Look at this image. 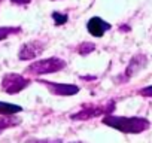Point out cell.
Segmentation results:
<instances>
[{"mask_svg":"<svg viewBox=\"0 0 152 143\" xmlns=\"http://www.w3.org/2000/svg\"><path fill=\"white\" fill-rule=\"evenodd\" d=\"M103 124L110 128H115L121 133H125V134H140L151 127V122L146 118H139V116L127 118V116L106 115L103 119Z\"/></svg>","mask_w":152,"mask_h":143,"instance_id":"1","label":"cell"},{"mask_svg":"<svg viewBox=\"0 0 152 143\" xmlns=\"http://www.w3.org/2000/svg\"><path fill=\"white\" fill-rule=\"evenodd\" d=\"M66 67V61L57 57H51L46 60H37L34 63H31L27 67V73L40 76V75H49V73H55V72H60Z\"/></svg>","mask_w":152,"mask_h":143,"instance_id":"2","label":"cell"},{"mask_svg":"<svg viewBox=\"0 0 152 143\" xmlns=\"http://www.w3.org/2000/svg\"><path fill=\"white\" fill-rule=\"evenodd\" d=\"M115 109V103L113 101H104V103H99V104H85L82 106V109L79 112L73 113L70 118L73 121H87L96 116H102V115H109L110 112H113Z\"/></svg>","mask_w":152,"mask_h":143,"instance_id":"3","label":"cell"},{"mask_svg":"<svg viewBox=\"0 0 152 143\" xmlns=\"http://www.w3.org/2000/svg\"><path fill=\"white\" fill-rule=\"evenodd\" d=\"M30 85V79L18 73H8L2 79V90L8 94H18Z\"/></svg>","mask_w":152,"mask_h":143,"instance_id":"4","label":"cell"},{"mask_svg":"<svg viewBox=\"0 0 152 143\" xmlns=\"http://www.w3.org/2000/svg\"><path fill=\"white\" fill-rule=\"evenodd\" d=\"M39 84L45 85L54 96H61V97H69L79 93V87L76 85H69V84H57V82H49V81H40Z\"/></svg>","mask_w":152,"mask_h":143,"instance_id":"5","label":"cell"},{"mask_svg":"<svg viewBox=\"0 0 152 143\" xmlns=\"http://www.w3.org/2000/svg\"><path fill=\"white\" fill-rule=\"evenodd\" d=\"M45 46L40 40H31V42H27L21 46L20 52H18V58L21 61H26V60H33L36 57H39L42 52H43Z\"/></svg>","mask_w":152,"mask_h":143,"instance_id":"6","label":"cell"},{"mask_svg":"<svg viewBox=\"0 0 152 143\" xmlns=\"http://www.w3.org/2000/svg\"><path fill=\"white\" fill-rule=\"evenodd\" d=\"M109 28H110V24L106 23L104 20L99 18V17H93V18L88 21V24H87L88 33H90L91 36H94V37H102Z\"/></svg>","mask_w":152,"mask_h":143,"instance_id":"7","label":"cell"},{"mask_svg":"<svg viewBox=\"0 0 152 143\" xmlns=\"http://www.w3.org/2000/svg\"><path fill=\"white\" fill-rule=\"evenodd\" d=\"M146 63H148V60H146V57H145L143 54L134 55V57L131 58V61H130V64H128L127 70H125V78L128 79V78H131V76L137 75L139 72L146 66Z\"/></svg>","mask_w":152,"mask_h":143,"instance_id":"8","label":"cell"},{"mask_svg":"<svg viewBox=\"0 0 152 143\" xmlns=\"http://www.w3.org/2000/svg\"><path fill=\"white\" fill-rule=\"evenodd\" d=\"M23 110L21 106L18 104H12V103H6V101H0V115H15L20 113Z\"/></svg>","mask_w":152,"mask_h":143,"instance_id":"9","label":"cell"},{"mask_svg":"<svg viewBox=\"0 0 152 143\" xmlns=\"http://www.w3.org/2000/svg\"><path fill=\"white\" fill-rule=\"evenodd\" d=\"M94 51H96V45L91 43V42H84V43H81L78 46V52L81 55H88V54H91Z\"/></svg>","mask_w":152,"mask_h":143,"instance_id":"10","label":"cell"},{"mask_svg":"<svg viewBox=\"0 0 152 143\" xmlns=\"http://www.w3.org/2000/svg\"><path fill=\"white\" fill-rule=\"evenodd\" d=\"M21 28L20 27H0V40H5L8 36L20 33Z\"/></svg>","mask_w":152,"mask_h":143,"instance_id":"11","label":"cell"},{"mask_svg":"<svg viewBox=\"0 0 152 143\" xmlns=\"http://www.w3.org/2000/svg\"><path fill=\"white\" fill-rule=\"evenodd\" d=\"M52 18H54V21H55V26H63V24H66L67 20H69V17H67L66 14H60V12H54V14H52Z\"/></svg>","mask_w":152,"mask_h":143,"instance_id":"12","label":"cell"},{"mask_svg":"<svg viewBox=\"0 0 152 143\" xmlns=\"http://www.w3.org/2000/svg\"><path fill=\"white\" fill-rule=\"evenodd\" d=\"M26 143H63L57 139H28Z\"/></svg>","mask_w":152,"mask_h":143,"instance_id":"13","label":"cell"},{"mask_svg":"<svg viewBox=\"0 0 152 143\" xmlns=\"http://www.w3.org/2000/svg\"><path fill=\"white\" fill-rule=\"evenodd\" d=\"M139 94L143 96V97H152V85H149V87H146V88H142V90L139 91Z\"/></svg>","mask_w":152,"mask_h":143,"instance_id":"14","label":"cell"},{"mask_svg":"<svg viewBox=\"0 0 152 143\" xmlns=\"http://www.w3.org/2000/svg\"><path fill=\"white\" fill-rule=\"evenodd\" d=\"M12 3H15V5H27V3H30L31 0H11Z\"/></svg>","mask_w":152,"mask_h":143,"instance_id":"15","label":"cell"},{"mask_svg":"<svg viewBox=\"0 0 152 143\" xmlns=\"http://www.w3.org/2000/svg\"><path fill=\"white\" fill-rule=\"evenodd\" d=\"M0 133H2V130H0Z\"/></svg>","mask_w":152,"mask_h":143,"instance_id":"16","label":"cell"}]
</instances>
